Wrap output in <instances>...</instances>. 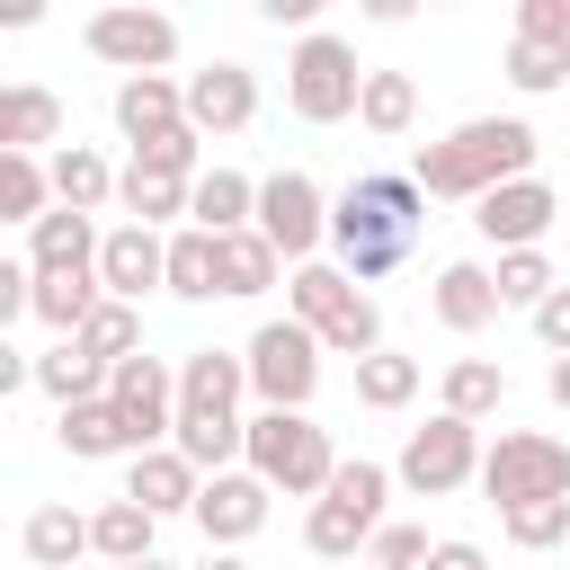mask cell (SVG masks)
<instances>
[{
    "label": "cell",
    "instance_id": "obj_1",
    "mask_svg": "<svg viewBox=\"0 0 570 570\" xmlns=\"http://www.w3.org/2000/svg\"><path fill=\"white\" fill-rule=\"evenodd\" d=\"M419 223H428V196L419 178H392V169H365L330 196V249H338V276L347 285H383L410 249H419Z\"/></svg>",
    "mask_w": 570,
    "mask_h": 570
},
{
    "label": "cell",
    "instance_id": "obj_2",
    "mask_svg": "<svg viewBox=\"0 0 570 570\" xmlns=\"http://www.w3.org/2000/svg\"><path fill=\"white\" fill-rule=\"evenodd\" d=\"M534 160H543V134H534L525 116H463L454 134L419 142L410 178H419V196L481 205L490 187H508V178H534Z\"/></svg>",
    "mask_w": 570,
    "mask_h": 570
},
{
    "label": "cell",
    "instance_id": "obj_3",
    "mask_svg": "<svg viewBox=\"0 0 570 570\" xmlns=\"http://www.w3.org/2000/svg\"><path fill=\"white\" fill-rule=\"evenodd\" d=\"M285 321H303L321 338V356H374L383 347V303L365 285L338 276V258H312V267H285Z\"/></svg>",
    "mask_w": 570,
    "mask_h": 570
},
{
    "label": "cell",
    "instance_id": "obj_4",
    "mask_svg": "<svg viewBox=\"0 0 570 570\" xmlns=\"http://www.w3.org/2000/svg\"><path fill=\"white\" fill-rule=\"evenodd\" d=\"M240 463L285 499H321L330 472H338V445L312 410H249L240 419Z\"/></svg>",
    "mask_w": 570,
    "mask_h": 570
},
{
    "label": "cell",
    "instance_id": "obj_5",
    "mask_svg": "<svg viewBox=\"0 0 570 570\" xmlns=\"http://www.w3.org/2000/svg\"><path fill=\"white\" fill-rule=\"evenodd\" d=\"M383 499H392V472H383L374 454L338 463V472H330V490H321V499H312V517H303V552H312V561H330V570L365 561V543H374V525H383Z\"/></svg>",
    "mask_w": 570,
    "mask_h": 570
},
{
    "label": "cell",
    "instance_id": "obj_6",
    "mask_svg": "<svg viewBox=\"0 0 570 570\" xmlns=\"http://www.w3.org/2000/svg\"><path fill=\"white\" fill-rule=\"evenodd\" d=\"M481 499L499 517L508 508H534V499H570V436L508 428L499 445H481Z\"/></svg>",
    "mask_w": 570,
    "mask_h": 570
},
{
    "label": "cell",
    "instance_id": "obj_7",
    "mask_svg": "<svg viewBox=\"0 0 570 570\" xmlns=\"http://www.w3.org/2000/svg\"><path fill=\"white\" fill-rule=\"evenodd\" d=\"M356 89H365V62H356L347 36L312 27V36L285 53V107H294L303 125H347V116H356Z\"/></svg>",
    "mask_w": 570,
    "mask_h": 570
},
{
    "label": "cell",
    "instance_id": "obj_8",
    "mask_svg": "<svg viewBox=\"0 0 570 570\" xmlns=\"http://www.w3.org/2000/svg\"><path fill=\"white\" fill-rule=\"evenodd\" d=\"M240 365H249L258 410H312V392H321V338L303 321H258Z\"/></svg>",
    "mask_w": 570,
    "mask_h": 570
},
{
    "label": "cell",
    "instance_id": "obj_9",
    "mask_svg": "<svg viewBox=\"0 0 570 570\" xmlns=\"http://www.w3.org/2000/svg\"><path fill=\"white\" fill-rule=\"evenodd\" d=\"M249 232H258L285 267H312V249L330 240V196H321V178H312V169H276V178H258V214H249Z\"/></svg>",
    "mask_w": 570,
    "mask_h": 570
},
{
    "label": "cell",
    "instance_id": "obj_10",
    "mask_svg": "<svg viewBox=\"0 0 570 570\" xmlns=\"http://www.w3.org/2000/svg\"><path fill=\"white\" fill-rule=\"evenodd\" d=\"M392 481H401L410 499H454L463 481H481V428L436 410L428 428H410V436H401V463H392Z\"/></svg>",
    "mask_w": 570,
    "mask_h": 570
},
{
    "label": "cell",
    "instance_id": "obj_11",
    "mask_svg": "<svg viewBox=\"0 0 570 570\" xmlns=\"http://www.w3.org/2000/svg\"><path fill=\"white\" fill-rule=\"evenodd\" d=\"M80 45H89L107 71L142 80V71H169V62H178V18H169V9L125 0V9H98V18L80 27Z\"/></svg>",
    "mask_w": 570,
    "mask_h": 570
},
{
    "label": "cell",
    "instance_id": "obj_12",
    "mask_svg": "<svg viewBox=\"0 0 570 570\" xmlns=\"http://www.w3.org/2000/svg\"><path fill=\"white\" fill-rule=\"evenodd\" d=\"M107 401H116L134 454H151V445H169V428H178V365H169V356H125V365H107Z\"/></svg>",
    "mask_w": 570,
    "mask_h": 570
},
{
    "label": "cell",
    "instance_id": "obj_13",
    "mask_svg": "<svg viewBox=\"0 0 570 570\" xmlns=\"http://www.w3.org/2000/svg\"><path fill=\"white\" fill-rule=\"evenodd\" d=\"M552 223H561V196H552L543 169H534V178H508V187H490V196L472 205V232H481L490 249H543Z\"/></svg>",
    "mask_w": 570,
    "mask_h": 570
},
{
    "label": "cell",
    "instance_id": "obj_14",
    "mask_svg": "<svg viewBox=\"0 0 570 570\" xmlns=\"http://www.w3.org/2000/svg\"><path fill=\"white\" fill-rule=\"evenodd\" d=\"M267 499H276V490H267V481L240 463V472H214V481L196 490V508H187V517H196L205 552H240V543L267 525Z\"/></svg>",
    "mask_w": 570,
    "mask_h": 570
},
{
    "label": "cell",
    "instance_id": "obj_15",
    "mask_svg": "<svg viewBox=\"0 0 570 570\" xmlns=\"http://www.w3.org/2000/svg\"><path fill=\"white\" fill-rule=\"evenodd\" d=\"M178 89H187V134H196V142H205V134L223 142V134H240V125L258 116V71H249V62H205V71H187Z\"/></svg>",
    "mask_w": 570,
    "mask_h": 570
},
{
    "label": "cell",
    "instance_id": "obj_16",
    "mask_svg": "<svg viewBox=\"0 0 570 570\" xmlns=\"http://www.w3.org/2000/svg\"><path fill=\"white\" fill-rule=\"evenodd\" d=\"M169 276V232H142V223H116L107 240H98V294L107 303H134L142 312V294Z\"/></svg>",
    "mask_w": 570,
    "mask_h": 570
},
{
    "label": "cell",
    "instance_id": "obj_17",
    "mask_svg": "<svg viewBox=\"0 0 570 570\" xmlns=\"http://www.w3.org/2000/svg\"><path fill=\"white\" fill-rule=\"evenodd\" d=\"M196 490H205V472H196L178 445L125 454V499H134L142 517H187V508H196Z\"/></svg>",
    "mask_w": 570,
    "mask_h": 570
},
{
    "label": "cell",
    "instance_id": "obj_18",
    "mask_svg": "<svg viewBox=\"0 0 570 570\" xmlns=\"http://www.w3.org/2000/svg\"><path fill=\"white\" fill-rule=\"evenodd\" d=\"M98 214H71V205H53L36 232H27V267L36 276H98Z\"/></svg>",
    "mask_w": 570,
    "mask_h": 570
},
{
    "label": "cell",
    "instance_id": "obj_19",
    "mask_svg": "<svg viewBox=\"0 0 570 570\" xmlns=\"http://www.w3.org/2000/svg\"><path fill=\"white\" fill-rule=\"evenodd\" d=\"M240 392H249V365L232 347H187L178 356V410L196 419H240Z\"/></svg>",
    "mask_w": 570,
    "mask_h": 570
},
{
    "label": "cell",
    "instance_id": "obj_20",
    "mask_svg": "<svg viewBox=\"0 0 570 570\" xmlns=\"http://www.w3.org/2000/svg\"><path fill=\"white\" fill-rule=\"evenodd\" d=\"M187 125V89L169 80V71H142V80H116V134L142 151V142H160V134H178Z\"/></svg>",
    "mask_w": 570,
    "mask_h": 570
},
{
    "label": "cell",
    "instance_id": "obj_21",
    "mask_svg": "<svg viewBox=\"0 0 570 570\" xmlns=\"http://www.w3.org/2000/svg\"><path fill=\"white\" fill-rule=\"evenodd\" d=\"M428 303H436V321H445L454 338H472V330H490V321H499V285H490V267H481V258H445Z\"/></svg>",
    "mask_w": 570,
    "mask_h": 570
},
{
    "label": "cell",
    "instance_id": "obj_22",
    "mask_svg": "<svg viewBox=\"0 0 570 570\" xmlns=\"http://www.w3.org/2000/svg\"><path fill=\"white\" fill-rule=\"evenodd\" d=\"M249 214H258V178H240V169H223V160L187 187V223H196V232H214V240L249 232Z\"/></svg>",
    "mask_w": 570,
    "mask_h": 570
},
{
    "label": "cell",
    "instance_id": "obj_23",
    "mask_svg": "<svg viewBox=\"0 0 570 570\" xmlns=\"http://www.w3.org/2000/svg\"><path fill=\"white\" fill-rule=\"evenodd\" d=\"M45 178H53V205H71V214H107V205H116V169H107V151H89V142H62V151L45 160Z\"/></svg>",
    "mask_w": 570,
    "mask_h": 570
},
{
    "label": "cell",
    "instance_id": "obj_24",
    "mask_svg": "<svg viewBox=\"0 0 570 570\" xmlns=\"http://www.w3.org/2000/svg\"><path fill=\"white\" fill-rule=\"evenodd\" d=\"M18 543H27V561H36V570H71V561L89 552V517H80L71 499H45V508H27Z\"/></svg>",
    "mask_w": 570,
    "mask_h": 570
},
{
    "label": "cell",
    "instance_id": "obj_25",
    "mask_svg": "<svg viewBox=\"0 0 570 570\" xmlns=\"http://www.w3.org/2000/svg\"><path fill=\"white\" fill-rule=\"evenodd\" d=\"M36 142H62V98L36 80H0V151H36Z\"/></svg>",
    "mask_w": 570,
    "mask_h": 570
},
{
    "label": "cell",
    "instance_id": "obj_26",
    "mask_svg": "<svg viewBox=\"0 0 570 570\" xmlns=\"http://www.w3.org/2000/svg\"><path fill=\"white\" fill-rule=\"evenodd\" d=\"M276 276H285V258H276L258 232H232V240H214V294H232V303H258Z\"/></svg>",
    "mask_w": 570,
    "mask_h": 570
},
{
    "label": "cell",
    "instance_id": "obj_27",
    "mask_svg": "<svg viewBox=\"0 0 570 570\" xmlns=\"http://www.w3.org/2000/svg\"><path fill=\"white\" fill-rule=\"evenodd\" d=\"M36 392H53V410H80V401H107V365L80 347V338H53L36 356Z\"/></svg>",
    "mask_w": 570,
    "mask_h": 570
},
{
    "label": "cell",
    "instance_id": "obj_28",
    "mask_svg": "<svg viewBox=\"0 0 570 570\" xmlns=\"http://www.w3.org/2000/svg\"><path fill=\"white\" fill-rule=\"evenodd\" d=\"M151 534H160V517H142L125 490L107 499V508H89V552L116 570V561H151Z\"/></svg>",
    "mask_w": 570,
    "mask_h": 570
},
{
    "label": "cell",
    "instance_id": "obj_29",
    "mask_svg": "<svg viewBox=\"0 0 570 570\" xmlns=\"http://www.w3.org/2000/svg\"><path fill=\"white\" fill-rule=\"evenodd\" d=\"M356 125L383 134V142H401V134L419 125V80H410V71H365V89H356Z\"/></svg>",
    "mask_w": 570,
    "mask_h": 570
},
{
    "label": "cell",
    "instance_id": "obj_30",
    "mask_svg": "<svg viewBox=\"0 0 570 570\" xmlns=\"http://www.w3.org/2000/svg\"><path fill=\"white\" fill-rule=\"evenodd\" d=\"M499 401H508V374H499L490 356H454L445 383H436V410H445V419H472V428H481Z\"/></svg>",
    "mask_w": 570,
    "mask_h": 570
},
{
    "label": "cell",
    "instance_id": "obj_31",
    "mask_svg": "<svg viewBox=\"0 0 570 570\" xmlns=\"http://www.w3.org/2000/svg\"><path fill=\"white\" fill-rule=\"evenodd\" d=\"M53 436H62V454H71V463H107V454H134V436H125L116 401H80V410H62V419H53Z\"/></svg>",
    "mask_w": 570,
    "mask_h": 570
},
{
    "label": "cell",
    "instance_id": "obj_32",
    "mask_svg": "<svg viewBox=\"0 0 570 570\" xmlns=\"http://www.w3.org/2000/svg\"><path fill=\"white\" fill-rule=\"evenodd\" d=\"M116 205H125V223H142V232H160V223H187V178H151V169H116Z\"/></svg>",
    "mask_w": 570,
    "mask_h": 570
},
{
    "label": "cell",
    "instance_id": "obj_33",
    "mask_svg": "<svg viewBox=\"0 0 570 570\" xmlns=\"http://www.w3.org/2000/svg\"><path fill=\"white\" fill-rule=\"evenodd\" d=\"M169 445H178L205 481H214V472H240V419H196V410H178Z\"/></svg>",
    "mask_w": 570,
    "mask_h": 570
},
{
    "label": "cell",
    "instance_id": "obj_34",
    "mask_svg": "<svg viewBox=\"0 0 570 570\" xmlns=\"http://www.w3.org/2000/svg\"><path fill=\"white\" fill-rule=\"evenodd\" d=\"M53 214V178H45V160L36 151H0V223H45Z\"/></svg>",
    "mask_w": 570,
    "mask_h": 570
},
{
    "label": "cell",
    "instance_id": "obj_35",
    "mask_svg": "<svg viewBox=\"0 0 570 570\" xmlns=\"http://www.w3.org/2000/svg\"><path fill=\"white\" fill-rule=\"evenodd\" d=\"M178 303H214V232H196V223H178L169 232V276H160Z\"/></svg>",
    "mask_w": 570,
    "mask_h": 570
},
{
    "label": "cell",
    "instance_id": "obj_36",
    "mask_svg": "<svg viewBox=\"0 0 570 570\" xmlns=\"http://www.w3.org/2000/svg\"><path fill=\"white\" fill-rule=\"evenodd\" d=\"M98 303H107L98 276H36V321H45L53 338H80V321H89Z\"/></svg>",
    "mask_w": 570,
    "mask_h": 570
},
{
    "label": "cell",
    "instance_id": "obj_37",
    "mask_svg": "<svg viewBox=\"0 0 570 570\" xmlns=\"http://www.w3.org/2000/svg\"><path fill=\"white\" fill-rule=\"evenodd\" d=\"M356 401H365V410H410V401H419V356L374 347V356L356 365Z\"/></svg>",
    "mask_w": 570,
    "mask_h": 570
},
{
    "label": "cell",
    "instance_id": "obj_38",
    "mask_svg": "<svg viewBox=\"0 0 570 570\" xmlns=\"http://www.w3.org/2000/svg\"><path fill=\"white\" fill-rule=\"evenodd\" d=\"M490 285H499V312L517 303V312H534L552 285H561V267L543 258V249H499V267H490Z\"/></svg>",
    "mask_w": 570,
    "mask_h": 570
},
{
    "label": "cell",
    "instance_id": "obj_39",
    "mask_svg": "<svg viewBox=\"0 0 570 570\" xmlns=\"http://www.w3.org/2000/svg\"><path fill=\"white\" fill-rule=\"evenodd\" d=\"M80 347H89L98 365H125V356H142V312H134V303H98V312L80 321Z\"/></svg>",
    "mask_w": 570,
    "mask_h": 570
},
{
    "label": "cell",
    "instance_id": "obj_40",
    "mask_svg": "<svg viewBox=\"0 0 570 570\" xmlns=\"http://www.w3.org/2000/svg\"><path fill=\"white\" fill-rule=\"evenodd\" d=\"M570 80V53H552V45H525V36H508V89L517 98H552Z\"/></svg>",
    "mask_w": 570,
    "mask_h": 570
},
{
    "label": "cell",
    "instance_id": "obj_41",
    "mask_svg": "<svg viewBox=\"0 0 570 570\" xmlns=\"http://www.w3.org/2000/svg\"><path fill=\"white\" fill-rule=\"evenodd\" d=\"M499 534H508L517 552H552V543H570V499H534V508H508V517H499Z\"/></svg>",
    "mask_w": 570,
    "mask_h": 570
},
{
    "label": "cell",
    "instance_id": "obj_42",
    "mask_svg": "<svg viewBox=\"0 0 570 570\" xmlns=\"http://www.w3.org/2000/svg\"><path fill=\"white\" fill-rule=\"evenodd\" d=\"M134 169H151V178H187V187H196V178H205V142H196V134L178 125V134L142 142V151H134Z\"/></svg>",
    "mask_w": 570,
    "mask_h": 570
},
{
    "label": "cell",
    "instance_id": "obj_43",
    "mask_svg": "<svg viewBox=\"0 0 570 570\" xmlns=\"http://www.w3.org/2000/svg\"><path fill=\"white\" fill-rule=\"evenodd\" d=\"M365 561H374V570H428V534L383 517V525H374V543H365Z\"/></svg>",
    "mask_w": 570,
    "mask_h": 570
},
{
    "label": "cell",
    "instance_id": "obj_44",
    "mask_svg": "<svg viewBox=\"0 0 570 570\" xmlns=\"http://www.w3.org/2000/svg\"><path fill=\"white\" fill-rule=\"evenodd\" d=\"M517 36H525V45L570 53V0H517Z\"/></svg>",
    "mask_w": 570,
    "mask_h": 570
},
{
    "label": "cell",
    "instance_id": "obj_45",
    "mask_svg": "<svg viewBox=\"0 0 570 570\" xmlns=\"http://www.w3.org/2000/svg\"><path fill=\"white\" fill-rule=\"evenodd\" d=\"M36 312V267L27 258H0V338H9V321H27Z\"/></svg>",
    "mask_w": 570,
    "mask_h": 570
},
{
    "label": "cell",
    "instance_id": "obj_46",
    "mask_svg": "<svg viewBox=\"0 0 570 570\" xmlns=\"http://www.w3.org/2000/svg\"><path fill=\"white\" fill-rule=\"evenodd\" d=\"M525 321H534V338H543L552 356H570V285H552V294H543Z\"/></svg>",
    "mask_w": 570,
    "mask_h": 570
},
{
    "label": "cell",
    "instance_id": "obj_47",
    "mask_svg": "<svg viewBox=\"0 0 570 570\" xmlns=\"http://www.w3.org/2000/svg\"><path fill=\"white\" fill-rule=\"evenodd\" d=\"M428 570H490V552L463 543V534H445V543H428Z\"/></svg>",
    "mask_w": 570,
    "mask_h": 570
},
{
    "label": "cell",
    "instance_id": "obj_48",
    "mask_svg": "<svg viewBox=\"0 0 570 570\" xmlns=\"http://www.w3.org/2000/svg\"><path fill=\"white\" fill-rule=\"evenodd\" d=\"M312 9H321V0H258L267 27H303V36H312Z\"/></svg>",
    "mask_w": 570,
    "mask_h": 570
},
{
    "label": "cell",
    "instance_id": "obj_49",
    "mask_svg": "<svg viewBox=\"0 0 570 570\" xmlns=\"http://www.w3.org/2000/svg\"><path fill=\"white\" fill-rule=\"evenodd\" d=\"M27 383H36V356H18V347L0 338V401H9V392H27Z\"/></svg>",
    "mask_w": 570,
    "mask_h": 570
},
{
    "label": "cell",
    "instance_id": "obj_50",
    "mask_svg": "<svg viewBox=\"0 0 570 570\" xmlns=\"http://www.w3.org/2000/svg\"><path fill=\"white\" fill-rule=\"evenodd\" d=\"M36 18H45L36 0H0V27H36Z\"/></svg>",
    "mask_w": 570,
    "mask_h": 570
},
{
    "label": "cell",
    "instance_id": "obj_51",
    "mask_svg": "<svg viewBox=\"0 0 570 570\" xmlns=\"http://www.w3.org/2000/svg\"><path fill=\"white\" fill-rule=\"evenodd\" d=\"M543 392H552V401L570 410V356H552V374H543Z\"/></svg>",
    "mask_w": 570,
    "mask_h": 570
},
{
    "label": "cell",
    "instance_id": "obj_52",
    "mask_svg": "<svg viewBox=\"0 0 570 570\" xmlns=\"http://www.w3.org/2000/svg\"><path fill=\"white\" fill-rule=\"evenodd\" d=\"M196 570H249V561H240V552H205Z\"/></svg>",
    "mask_w": 570,
    "mask_h": 570
},
{
    "label": "cell",
    "instance_id": "obj_53",
    "mask_svg": "<svg viewBox=\"0 0 570 570\" xmlns=\"http://www.w3.org/2000/svg\"><path fill=\"white\" fill-rule=\"evenodd\" d=\"M116 570H169V561H160V552H151V561H116Z\"/></svg>",
    "mask_w": 570,
    "mask_h": 570
},
{
    "label": "cell",
    "instance_id": "obj_54",
    "mask_svg": "<svg viewBox=\"0 0 570 570\" xmlns=\"http://www.w3.org/2000/svg\"><path fill=\"white\" fill-rule=\"evenodd\" d=\"M347 570H374V561H347Z\"/></svg>",
    "mask_w": 570,
    "mask_h": 570
},
{
    "label": "cell",
    "instance_id": "obj_55",
    "mask_svg": "<svg viewBox=\"0 0 570 570\" xmlns=\"http://www.w3.org/2000/svg\"><path fill=\"white\" fill-rule=\"evenodd\" d=\"M561 223H570V214H561Z\"/></svg>",
    "mask_w": 570,
    "mask_h": 570
}]
</instances>
